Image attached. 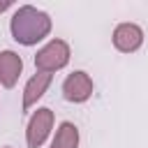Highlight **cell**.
Masks as SVG:
<instances>
[{
  "mask_svg": "<svg viewBox=\"0 0 148 148\" xmlns=\"http://www.w3.org/2000/svg\"><path fill=\"white\" fill-rule=\"evenodd\" d=\"M9 30L18 44L32 46L51 32V18L46 12L32 7V5H23L14 12V16L9 21Z\"/></svg>",
  "mask_w": 148,
  "mask_h": 148,
  "instance_id": "1",
  "label": "cell"
},
{
  "mask_svg": "<svg viewBox=\"0 0 148 148\" xmlns=\"http://www.w3.org/2000/svg\"><path fill=\"white\" fill-rule=\"evenodd\" d=\"M69 62V44L65 39H51L46 46H42L35 56V67L37 72H58Z\"/></svg>",
  "mask_w": 148,
  "mask_h": 148,
  "instance_id": "2",
  "label": "cell"
},
{
  "mask_svg": "<svg viewBox=\"0 0 148 148\" xmlns=\"http://www.w3.org/2000/svg\"><path fill=\"white\" fill-rule=\"evenodd\" d=\"M53 130V111L49 106H42L37 109L30 120H28V130H25V141H28V148H39L46 136L51 134Z\"/></svg>",
  "mask_w": 148,
  "mask_h": 148,
  "instance_id": "3",
  "label": "cell"
},
{
  "mask_svg": "<svg viewBox=\"0 0 148 148\" xmlns=\"http://www.w3.org/2000/svg\"><path fill=\"white\" fill-rule=\"evenodd\" d=\"M62 95L67 102H74V104H81L86 102L90 95H92V79L86 74V72H72L65 83H62Z\"/></svg>",
  "mask_w": 148,
  "mask_h": 148,
  "instance_id": "4",
  "label": "cell"
},
{
  "mask_svg": "<svg viewBox=\"0 0 148 148\" xmlns=\"http://www.w3.org/2000/svg\"><path fill=\"white\" fill-rule=\"evenodd\" d=\"M143 44V30L136 23H120L113 30V46L123 53H134Z\"/></svg>",
  "mask_w": 148,
  "mask_h": 148,
  "instance_id": "5",
  "label": "cell"
},
{
  "mask_svg": "<svg viewBox=\"0 0 148 148\" xmlns=\"http://www.w3.org/2000/svg\"><path fill=\"white\" fill-rule=\"evenodd\" d=\"M23 72V60L14 51H0V83L5 88H14Z\"/></svg>",
  "mask_w": 148,
  "mask_h": 148,
  "instance_id": "6",
  "label": "cell"
},
{
  "mask_svg": "<svg viewBox=\"0 0 148 148\" xmlns=\"http://www.w3.org/2000/svg\"><path fill=\"white\" fill-rule=\"evenodd\" d=\"M51 79H53V74H46V72H37L35 76L28 79V83L23 88V111H28L32 104H37V99L51 86Z\"/></svg>",
  "mask_w": 148,
  "mask_h": 148,
  "instance_id": "7",
  "label": "cell"
},
{
  "mask_svg": "<svg viewBox=\"0 0 148 148\" xmlns=\"http://www.w3.org/2000/svg\"><path fill=\"white\" fill-rule=\"evenodd\" d=\"M51 148H79V130L74 123L65 120L60 123L53 141H51Z\"/></svg>",
  "mask_w": 148,
  "mask_h": 148,
  "instance_id": "8",
  "label": "cell"
},
{
  "mask_svg": "<svg viewBox=\"0 0 148 148\" xmlns=\"http://www.w3.org/2000/svg\"><path fill=\"white\" fill-rule=\"evenodd\" d=\"M12 7V2H0V12H5V9H9Z\"/></svg>",
  "mask_w": 148,
  "mask_h": 148,
  "instance_id": "9",
  "label": "cell"
},
{
  "mask_svg": "<svg viewBox=\"0 0 148 148\" xmlns=\"http://www.w3.org/2000/svg\"><path fill=\"white\" fill-rule=\"evenodd\" d=\"M5 148H9V146H5Z\"/></svg>",
  "mask_w": 148,
  "mask_h": 148,
  "instance_id": "10",
  "label": "cell"
}]
</instances>
